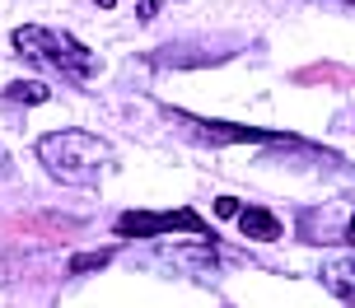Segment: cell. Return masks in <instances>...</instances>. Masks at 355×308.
<instances>
[{
  "mask_svg": "<svg viewBox=\"0 0 355 308\" xmlns=\"http://www.w3.org/2000/svg\"><path fill=\"white\" fill-rule=\"evenodd\" d=\"M112 159H117L112 145L89 131H52L37 141V163L66 187H98Z\"/></svg>",
  "mask_w": 355,
  "mask_h": 308,
  "instance_id": "1",
  "label": "cell"
},
{
  "mask_svg": "<svg viewBox=\"0 0 355 308\" xmlns=\"http://www.w3.org/2000/svg\"><path fill=\"white\" fill-rule=\"evenodd\" d=\"M15 52L24 61L42 66V71L75 80V84L98 75V56L89 52L80 37L61 33V28H47V24H24V28H15Z\"/></svg>",
  "mask_w": 355,
  "mask_h": 308,
  "instance_id": "2",
  "label": "cell"
},
{
  "mask_svg": "<svg viewBox=\"0 0 355 308\" xmlns=\"http://www.w3.org/2000/svg\"><path fill=\"white\" fill-rule=\"evenodd\" d=\"M168 224L201 234V219H196L192 210H178V215H126V219H122V234H131V238H150V234H168Z\"/></svg>",
  "mask_w": 355,
  "mask_h": 308,
  "instance_id": "3",
  "label": "cell"
},
{
  "mask_svg": "<svg viewBox=\"0 0 355 308\" xmlns=\"http://www.w3.org/2000/svg\"><path fill=\"white\" fill-rule=\"evenodd\" d=\"M234 215H239V229H243L248 238H262V243H271V238L281 234V224H276V215H271V210H252V206H239Z\"/></svg>",
  "mask_w": 355,
  "mask_h": 308,
  "instance_id": "4",
  "label": "cell"
}]
</instances>
